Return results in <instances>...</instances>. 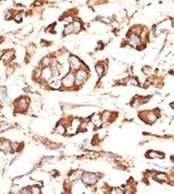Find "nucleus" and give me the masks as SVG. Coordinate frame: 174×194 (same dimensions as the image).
<instances>
[{"mask_svg":"<svg viewBox=\"0 0 174 194\" xmlns=\"http://www.w3.org/2000/svg\"><path fill=\"white\" fill-rule=\"evenodd\" d=\"M73 24V27H74V33H79L80 31L82 30V23L80 21H75Z\"/></svg>","mask_w":174,"mask_h":194,"instance_id":"20","label":"nucleus"},{"mask_svg":"<svg viewBox=\"0 0 174 194\" xmlns=\"http://www.w3.org/2000/svg\"><path fill=\"white\" fill-rule=\"evenodd\" d=\"M41 77L44 80H46V81H49L51 78H52V73H51V69L49 67L44 68V69L42 70V76Z\"/></svg>","mask_w":174,"mask_h":194,"instance_id":"12","label":"nucleus"},{"mask_svg":"<svg viewBox=\"0 0 174 194\" xmlns=\"http://www.w3.org/2000/svg\"><path fill=\"white\" fill-rule=\"evenodd\" d=\"M115 193L117 194H124V190L122 187H117L115 188Z\"/></svg>","mask_w":174,"mask_h":194,"instance_id":"34","label":"nucleus"},{"mask_svg":"<svg viewBox=\"0 0 174 194\" xmlns=\"http://www.w3.org/2000/svg\"><path fill=\"white\" fill-rule=\"evenodd\" d=\"M64 194H71V193H70V192H66V193H64Z\"/></svg>","mask_w":174,"mask_h":194,"instance_id":"41","label":"nucleus"},{"mask_svg":"<svg viewBox=\"0 0 174 194\" xmlns=\"http://www.w3.org/2000/svg\"><path fill=\"white\" fill-rule=\"evenodd\" d=\"M129 43L132 47H138L140 45V38L134 34H130L129 36Z\"/></svg>","mask_w":174,"mask_h":194,"instance_id":"7","label":"nucleus"},{"mask_svg":"<svg viewBox=\"0 0 174 194\" xmlns=\"http://www.w3.org/2000/svg\"><path fill=\"white\" fill-rule=\"evenodd\" d=\"M81 178L82 181L86 185H94L99 180V176L95 173H92V172H85V173H83Z\"/></svg>","mask_w":174,"mask_h":194,"instance_id":"1","label":"nucleus"},{"mask_svg":"<svg viewBox=\"0 0 174 194\" xmlns=\"http://www.w3.org/2000/svg\"><path fill=\"white\" fill-rule=\"evenodd\" d=\"M91 122L93 123L94 127H101V125H103L101 116L98 115V113H95V115H93V116L91 118Z\"/></svg>","mask_w":174,"mask_h":194,"instance_id":"8","label":"nucleus"},{"mask_svg":"<svg viewBox=\"0 0 174 194\" xmlns=\"http://www.w3.org/2000/svg\"><path fill=\"white\" fill-rule=\"evenodd\" d=\"M142 72H143V74L146 75V76H150V75L152 74V69H151V67L145 66V67L142 68Z\"/></svg>","mask_w":174,"mask_h":194,"instance_id":"27","label":"nucleus"},{"mask_svg":"<svg viewBox=\"0 0 174 194\" xmlns=\"http://www.w3.org/2000/svg\"><path fill=\"white\" fill-rule=\"evenodd\" d=\"M0 94L2 95V97H3L4 100H9V96H8V93H7V91L4 88H1L0 89Z\"/></svg>","mask_w":174,"mask_h":194,"instance_id":"29","label":"nucleus"},{"mask_svg":"<svg viewBox=\"0 0 174 194\" xmlns=\"http://www.w3.org/2000/svg\"><path fill=\"white\" fill-rule=\"evenodd\" d=\"M84 172L82 170H74L72 173H70L69 175V180L70 181H75V180H78L82 177Z\"/></svg>","mask_w":174,"mask_h":194,"instance_id":"9","label":"nucleus"},{"mask_svg":"<svg viewBox=\"0 0 174 194\" xmlns=\"http://www.w3.org/2000/svg\"><path fill=\"white\" fill-rule=\"evenodd\" d=\"M20 194H31V192H30V188H28V187L23 188L22 190L20 191Z\"/></svg>","mask_w":174,"mask_h":194,"instance_id":"33","label":"nucleus"},{"mask_svg":"<svg viewBox=\"0 0 174 194\" xmlns=\"http://www.w3.org/2000/svg\"><path fill=\"white\" fill-rule=\"evenodd\" d=\"M51 63H52V59H51L50 57H45L44 59L42 60V65L43 66H45V68L49 67L51 65Z\"/></svg>","mask_w":174,"mask_h":194,"instance_id":"25","label":"nucleus"},{"mask_svg":"<svg viewBox=\"0 0 174 194\" xmlns=\"http://www.w3.org/2000/svg\"><path fill=\"white\" fill-rule=\"evenodd\" d=\"M155 179L160 181V182H164V181L168 180V175L166 173H163V172H159V173H156Z\"/></svg>","mask_w":174,"mask_h":194,"instance_id":"16","label":"nucleus"},{"mask_svg":"<svg viewBox=\"0 0 174 194\" xmlns=\"http://www.w3.org/2000/svg\"><path fill=\"white\" fill-rule=\"evenodd\" d=\"M31 194H41V188L38 185H33L30 187Z\"/></svg>","mask_w":174,"mask_h":194,"instance_id":"24","label":"nucleus"},{"mask_svg":"<svg viewBox=\"0 0 174 194\" xmlns=\"http://www.w3.org/2000/svg\"><path fill=\"white\" fill-rule=\"evenodd\" d=\"M61 81H62V86H64V88L66 89L73 88L75 86V74H73V73H68Z\"/></svg>","mask_w":174,"mask_h":194,"instance_id":"3","label":"nucleus"},{"mask_svg":"<svg viewBox=\"0 0 174 194\" xmlns=\"http://www.w3.org/2000/svg\"><path fill=\"white\" fill-rule=\"evenodd\" d=\"M69 64H70V68L72 70H78L80 66H81V60L78 57H76V56L71 55L69 57Z\"/></svg>","mask_w":174,"mask_h":194,"instance_id":"6","label":"nucleus"},{"mask_svg":"<svg viewBox=\"0 0 174 194\" xmlns=\"http://www.w3.org/2000/svg\"><path fill=\"white\" fill-rule=\"evenodd\" d=\"M87 157H88V158H91V159L98 158L99 153L98 152H96V151H88L87 152Z\"/></svg>","mask_w":174,"mask_h":194,"instance_id":"26","label":"nucleus"},{"mask_svg":"<svg viewBox=\"0 0 174 194\" xmlns=\"http://www.w3.org/2000/svg\"><path fill=\"white\" fill-rule=\"evenodd\" d=\"M87 78H88V72H87L86 70L84 69L78 70V71L76 72V74H75V85H76L77 87L81 86L87 80Z\"/></svg>","mask_w":174,"mask_h":194,"instance_id":"2","label":"nucleus"},{"mask_svg":"<svg viewBox=\"0 0 174 194\" xmlns=\"http://www.w3.org/2000/svg\"><path fill=\"white\" fill-rule=\"evenodd\" d=\"M14 56V51L13 50H10V51H8V52H6V53H4V55H3V57H2V59H4L5 61H8V60H10L12 57Z\"/></svg>","mask_w":174,"mask_h":194,"instance_id":"22","label":"nucleus"},{"mask_svg":"<svg viewBox=\"0 0 174 194\" xmlns=\"http://www.w3.org/2000/svg\"><path fill=\"white\" fill-rule=\"evenodd\" d=\"M34 75H35V78H40L42 76V70L40 69V68H38V69L35 70V73H34Z\"/></svg>","mask_w":174,"mask_h":194,"instance_id":"32","label":"nucleus"},{"mask_svg":"<svg viewBox=\"0 0 174 194\" xmlns=\"http://www.w3.org/2000/svg\"><path fill=\"white\" fill-rule=\"evenodd\" d=\"M50 69H51V73H52V78H54V79H58V77L60 76L59 68L56 67V66H53V67H51Z\"/></svg>","mask_w":174,"mask_h":194,"instance_id":"17","label":"nucleus"},{"mask_svg":"<svg viewBox=\"0 0 174 194\" xmlns=\"http://www.w3.org/2000/svg\"><path fill=\"white\" fill-rule=\"evenodd\" d=\"M110 194H117V193H115V188H112V190H110Z\"/></svg>","mask_w":174,"mask_h":194,"instance_id":"39","label":"nucleus"},{"mask_svg":"<svg viewBox=\"0 0 174 194\" xmlns=\"http://www.w3.org/2000/svg\"><path fill=\"white\" fill-rule=\"evenodd\" d=\"M66 130L67 128L65 127V125H63L62 123H59L56 127V132L59 133V134H65V133H66Z\"/></svg>","mask_w":174,"mask_h":194,"instance_id":"21","label":"nucleus"},{"mask_svg":"<svg viewBox=\"0 0 174 194\" xmlns=\"http://www.w3.org/2000/svg\"><path fill=\"white\" fill-rule=\"evenodd\" d=\"M74 33V27H73V24H69V25H67L66 27H65L64 31H63V34H64L65 36L67 35H70V34Z\"/></svg>","mask_w":174,"mask_h":194,"instance_id":"18","label":"nucleus"},{"mask_svg":"<svg viewBox=\"0 0 174 194\" xmlns=\"http://www.w3.org/2000/svg\"><path fill=\"white\" fill-rule=\"evenodd\" d=\"M14 20H15V22L17 23H20L21 21H22V13H16L15 15L13 16Z\"/></svg>","mask_w":174,"mask_h":194,"instance_id":"30","label":"nucleus"},{"mask_svg":"<svg viewBox=\"0 0 174 194\" xmlns=\"http://www.w3.org/2000/svg\"><path fill=\"white\" fill-rule=\"evenodd\" d=\"M95 69H96V74H98L99 78H101L103 75V73H105L106 68H105V65H103V63H99V64L96 65Z\"/></svg>","mask_w":174,"mask_h":194,"instance_id":"15","label":"nucleus"},{"mask_svg":"<svg viewBox=\"0 0 174 194\" xmlns=\"http://www.w3.org/2000/svg\"><path fill=\"white\" fill-rule=\"evenodd\" d=\"M29 106V100L28 98H20L19 100H17L15 103V106L18 111H25L28 109Z\"/></svg>","mask_w":174,"mask_h":194,"instance_id":"4","label":"nucleus"},{"mask_svg":"<svg viewBox=\"0 0 174 194\" xmlns=\"http://www.w3.org/2000/svg\"><path fill=\"white\" fill-rule=\"evenodd\" d=\"M148 158H151V159H153V158H163L164 157V155H163V153H161V152H158V151H155V150H150V151H148L147 152V155H146Z\"/></svg>","mask_w":174,"mask_h":194,"instance_id":"11","label":"nucleus"},{"mask_svg":"<svg viewBox=\"0 0 174 194\" xmlns=\"http://www.w3.org/2000/svg\"><path fill=\"white\" fill-rule=\"evenodd\" d=\"M101 48H103V43H101V42H99V43H98V46H96V50H101Z\"/></svg>","mask_w":174,"mask_h":194,"instance_id":"37","label":"nucleus"},{"mask_svg":"<svg viewBox=\"0 0 174 194\" xmlns=\"http://www.w3.org/2000/svg\"><path fill=\"white\" fill-rule=\"evenodd\" d=\"M101 122H103V123H108L110 122V118H112V113L108 111H106L103 113V115L101 116Z\"/></svg>","mask_w":174,"mask_h":194,"instance_id":"14","label":"nucleus"},{"mask_svg":"<svg viewBox=\"0 0 174 194\" xmlns=\"http://www.w3.org/2000/svg\"><path fill=\"white\" fill-rule=\"evenodd\" d=\"M49 87L51 89L59 90L62 87V81L59 79H54L53 81L49 82Z\"/></svg>","mask_w":174,"mask_h":194,"instance_id":"10","label":"nucleus"},{"mask_svg":"<svg viewBox=\"0 0 174 194\" xmlns=\"http://www.w3.org/2000/svg\"><path fill=\"white\" fill-rule=\"evenodd\" d=\"M99 20L101 21V22L103 23H106V24H110V22H112V19L110 18H108V17H101Z\"/></svg>","mask_w":174,"mask_h":194,"instance_id":"31","label":"nucleus"},{"mask_svg":"<svg viewBox=\"0 0 174 194\" xmlns=\"http://www.w3.org/2000/svg\"><path fill=\"white\" fill-rule=\"evenodd\" d=\"M20 144L19 142H12L11 144V150L12 151H18L19 149H20Z\"/></svg>","mask_w":174,"mask_h":194,"instance_id":"28","label":"nucleus"},{"mask_svg":"<svg viewBox=\"0 0 174 194\" xmlns=\"http://www.w3.org/2000/svg\"><path fill=\"white\" fill-rule=\"evenodd\" d=\"M131 34H134V35H137L138 36L139 34L142 32V27L141 26H133V27L131 28Z\"/></svg>","mask_w":174,"mask_h":194,"instance_id":"23","label":"nucleus"},{"mask_svg":"<svg viewBox=\"0 0 174 194\" xmlns=\"http://www.w3.org/2000/svg\"><path fill=\"white\" fill-rule=\"evenodd\" d=\"M115 168L118 169V170H125V166L122 165V164H117V165L115 166Z\"/></svg>","mask_w":174,"mask_h":194,"instance_id":"36","label":"nucleus"},{"mask_svg":"<svg viewBox=\"0 0 174 194\" xmlns=\"http://www.w3.org/2000/svg\"><path fill=\"white\" fill-rule=\"evenodd\" d=\"M3 55H4V52H3V51L0 50V59H1V58L3 57Z\"/></svg>","mask_w":174,"mask_h":194,"instance_id":"40","label":"nucleus"},{"mask_svg":"<svg viewBox=\"0 0 174 194\" xmlns=\"http://www.w3.org/2000/svg\"><path fill=\"white\" fill-rule=\"evenodd\" d=\"M124 82L125 85H129V86H138V81L134 78H129Z\"/></svg>","mask_w":174,"mask_h":194,"instance_id":"19","label":"nucleus"},{"mask_svg":"<svg viewBox=\"0 0 174 194\" xmlns=\"http://www.w3.org/2000/svg\"><path fill=\"white\" fill-rule=\"evenodd\" d=\"M0 149L3 150L5 152H8L11 150V144L8 140H3V141L0 142Z\"/></svg>","mask_w":174,"mask_h":194,"instance_id":"13","label":"nucleus"},{"mask_svg":"<svg viewBox=\"0 0 174 194\" xmlns=\"http://www.w3.org/2000/svg\"><path fill=\"white\" fill-rule=\"evenodd\" d=\"M12 16V11H6L5 12V16H4V18L6 19V20H8V19H10Z\"/></svg>","mask_w":174,"mask_h":194,"instance_id":"35","label":"nucleus"},{"mask_svg":"<svg viewBox=\"0 0 174 194\" xmlns=\"http://www.w3.org/2000/svg\"><path fill=\"white\" fill-rule=\"evenodd\" d=\"M150 84H151V83H150V82H149V81H146V82H145V84H144L142 87H143L144 89H146V88H148V87L150 86Z\"/></svg>","mask_w":174,"mask_h":194,"instance_id":"38","label":"nucleus"},{"mask_svg":"<svg viewBox=\"0 0 174 194\" xmlns=\"http://www.w3.org/2000/svg\"><path fill=\"white\" fill-rule=\"evenodd\" d=\"M141 113L142 115H144L143 118H142V120H143L144 122H146L147 123H153L156 120H157V115L152 111H146Z\"/></svg>","mask_w":174,"mask_h":194,"instance_id":"5","label":"nucleus"}]
</instances>
